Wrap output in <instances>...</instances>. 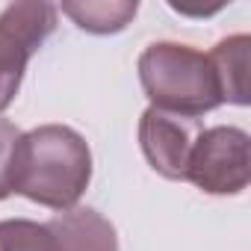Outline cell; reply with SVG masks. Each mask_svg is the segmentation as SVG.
Masks as SVG:
<instances>
[{"label":"cell","mask_w":251,"mask_h":251,"mask_svg":"<svg viewBox=\"0 0 251 251\" xmlns=\"http://www.w3.org/2000/svg\"><path fill=\"white\" fill-rule=\"evenodd\" d=\"M92 180L89 142L65 124H42L21 133L12 192L50 210H71Z\"/></svg>","instance_id":"1"},{"label":"cell","mask_w":251,"mask_h":251,"mask_svg":"<svg viewBox=\"0 0 251 251\" xmlns=\"http://www.w3.org/2000/svg\"><path fill=\"white\" fill-rule=\"evenodd\" d=\"M136 68L154 109L198 118L222 106V92L210 56L189 45L154 42L142 50Z\"/></svg>","instance_id":"2"},{"label":"cell","mask_w":251,"mask_h":251,"mask_svg":"<svg viewBox=\"0 0 251 251\" xmlns=\"http://www.w3.org/2000/svg\"><path fill=\"white\" fill-rule=\"evenodd\" d=\"M186 180L207 195H239L251 180V139L242 127L216 124L198 133Z\"/></svg>","instance_id":"3"},{"label":"cell","mask_w":251,"mask_h":251,"mask_svg":"<svg viewBox=\"0 0 251 251\" xmlns=\"http://www.w3.org/2000/svg\"><path fill=\"white\" fill-rule=\"evenodd\" d=\"M56 15L45 0H21L0 12V112L15 100L33 53L56 30Z\"/></svg>","instance_id":"4"},{"label":"cell","mask_w":251,"mask_h":251,"mask_svg":"<svg viewBox=\"0 0 251 251\" xmlns=\"http://www.w3.org/2000/svg\"><path fill=\"white\" fill-rule=\"evenodd\" d=\"M201 127L198 118L172 115L148 106L139 118V145L154 172L169 180H186V166Z\"/></svg>","instance_id":"5"},{"label":"cell","mask_w":251,"mask_h":251,"mask_svg":"<svg viewBox=\"0 0 251 251\" xmlns=\"http://www.w3.org/2000/svg\"><path fill=\"white\" fill-rule=\"evenodd\" d=\"M59 251H118L115 227L92 207H71L48 222Z\"/></svg>","instance_id":"6"},{"label":"cell","mask_w":251,"mask_h":251,"mask_svg":"<svg viewBox=\"0 0 251 251\" xmlns=\"http://www.w3.org/2000/svg\"><path fill=\"white\" fill-rule=\"evenodd\" d=\"M216 80H219V92H222V103H236L245 106L248 98V56H251V39L245 33L227 36L222 39L210 53Z\"/></svg>","instance_id":"7"},{"label":"cell","mask_w":251,"mask_h":251,"mask_svg":"<svg viewBox=\"0 0 251 251\" xmlns=\"http://www.w3.org/2000/svg\"><path fill=\"white\" fill-rule=\"evenodd\" d=\"M59 9L80 30L95 36H109V33H121L136 18L139 3L136 0H68Z\"/></svg>","instance_id":"8"},{"label":"cell","mask_w":251,"mask_h":251,"mask_svg":"<svg viewBox=\"0 0 251 251\" xmlns=\"http://www.w3.org/2000/svg\"><path fill=\"white\" fill-rule=\"evenodd\" d=\"M0 251H59L48 222L6 219L0 222Z\"/></svg>","instance_id":"9"},{"label":"cell","mask_w":251,"mask_h":251,"mask_svg":"<svg viewBox=\"0 0 251 251\" xmlns=\"http://www.w3.org/2000/svg\"><path fill=\"white\" fill-rule=\"evenodd\" d=\"M21 130L9 118H0V201L12 195V172H15V148Z\"/></svg>","instance_id":"10"}]
</instances>
